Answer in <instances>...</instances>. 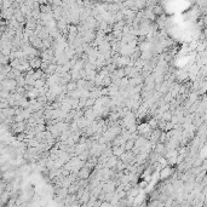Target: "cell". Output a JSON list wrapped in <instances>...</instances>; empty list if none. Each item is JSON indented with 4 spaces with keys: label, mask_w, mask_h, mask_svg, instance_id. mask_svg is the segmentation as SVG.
Masks as SVG:
<instances>
[{
    "label": "cell",
    "mask_w": 207,
    "mask_h": 207,
    "mask_svg": "<svg viewBox=\"0 0 207 207\" xmlns=\"http://www.w3.org/2000/svg\"><path fill=\"white\" fill-rule=\"evenodd\" d=\"M124 147H125V150H126V151H132V150L136 148V139L128 138V139L125 142V144H124Z\"/></svg>",
    "instance_id": "obj_4"
},
{
    "label": "cell",
    "mask_w": 207,
    "mask_h": 207,
    "mask_svg": "<svg viewBox=\"0 0 207 207\" xmlns=\"http://www.w3.org/2000/svg\"><path fill=\"white\" fill-rule=\"evenodd\" d=\"M64 87H66V91H67V92L73 93L74 91H77V90L79 88V86H78V81L72 80L70 82H68V84H67Z\"/></svg>",
    "instance_id": "obj_3"
},
{
    "label": "cell",
    "mask_w": 207,
    "mask_h": 207,
    "mask_svg": "<svg viewBox=\"0 0 207 207\" xmlns=\"http://www.w3.org/2000/svg\"><path fill=\"white\" fill-rule=\"evenodd\" d=\"M90 175H91V168H88L87 166H82L78 172L79 179H88Z\"/></svg>",
    "instance_id": "obj_2"
},
{
    "label": "cell",
    "mask_w": 207,
    "mask_h": 207,
    "mask_svg": "<svg viewBox=\"0 0 207 207\" xmlns=\"http://www.w3.org/2000/svg\"><path fill=\"white\" fill-rule=\"evenodd\" d=\"M161 135H162L161 130H160V128H155V130H153V132H151V136H150V139H149V141H151V142L160 141Z\"/></svg>",
    "instance_id": "obj_6"
},
{
    "label": "cell",
    "mask_w": 207,
    "mask_h": 207,
    "mask_svg": "<svg viewBox=\"0 0 207 207\" xmlns=\"http://www.w3.org/2000/svg\"><path fill=\"white\" fill-rule=\"evenodd\" d=\"M154 150H155V153H156V154H160V153H161V154H164V153H165V147H164L162 144L160 143V144H157V146L155 147V149H154Z\"/></svg>",
    "instance_id": "obj_7"
},
{
    "label": "cell",
    "mask_w": 207,
    "mask_h": 207,
    "mask_svg": "<svg viewBox=\"0 0 207 207\" xmlns=\"http://www.w3.org/2000/svg\"><path fill=\"white\" fill-rule=\"evenodd\" d=\"M95 39H97V34L92 30H87V33L84 35V41L85 43H91Z\"/></svg>",
    "instance_id": "obj_5"
},
{
    "label": "cell",
    "mask_w": 207,
    "mask_h": 207,
    "mask_svg": "<svg viewBox=\"0 0 207 207\" xmlns=\"http://www.w3.org/2000/svg\"><path fill=\"white\" fill-rule=\"evenodd\" d=\"M29 64L30 68H33V70H39L41 68V64H43V61H41V57H33L32 59H29Z\"/></svg>",
    "instance_id": "obj_1"
},
{
    "label": "cell",
    "mask_w": 207,
    "mask_h": 207,
    "mask_svg": "<svg viewBox=\"0 0 207 207\" xmlns=\"http://www.w3.org/2000/svg\"><path fill=\"white\" fill-rule=\"evenodd\" d=\"M96 102H97V99H96V98H92V97H88L87 98V102H86V108H91L93 104H95V103Z\"/></svg>",
    "instance_id": "obj_8"
}]
</instances>
